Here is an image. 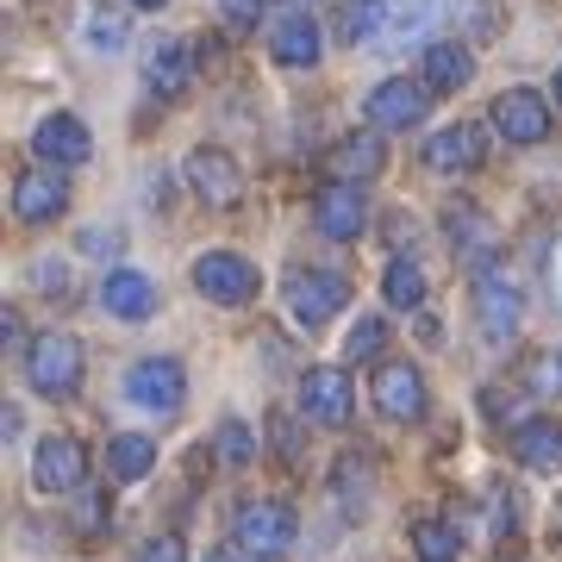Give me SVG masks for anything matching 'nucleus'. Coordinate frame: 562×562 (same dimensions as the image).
Segmentation results:
<instances>
[{"instance_id":"nucleus-20","label":"nucleus","mask_w":562,"mask_h":562,"mask_svg":"<svg viewBox=\"0 0 562 562\" xmlns=\"http://www.w3.org/2000/svg\"><path fill=\"white\" fill-rule=\"evenodd\" d=\"M419 81L431 88V94L469 88V81H475V50H469L462 38H431L425 44V63H419Z\"/></svg>"},{"instance_id":"nucleus-27","label":"nucleus","mask_w":562,"mask_h":562,"mask_svg":"<svg viewBox=\"0 0 562 562\" xmlns=\"http://www.w3.org/2000/svg\"><path fill=\"white\" fill-rule=\"evenodd\" d=\"M413 550H419V562H457L462 557V538H457V525L419 519V525H413Z\"/></svg>"},{"instance_id":"nucleus-41","label":"nucleus","mask_w":562,"mask_h":562,"mask_svg":"<svg viewBox=\"0 0 562 562\" xmlns=\"http://www.w3.org/2000/svg\"><path fill=\"white\" fill-rule=\"evenodd\" d=\"M557 301H562V257H557Z\"/></svg>"},{"instance_id":"nucleus-9","label":"nucleus","mask_w":562,"mask_h":562,"mask_svg":"<svg viewBox=\"0 0 562 562\" xmlns=\"http://www.w3.org/2000/svg\"><path fill=\"white\" fill-rule=\"evenodd\" d=\"M369 225V194L350 188V181H325L319 194H313V232L331 244H350Z\"/></svg>"},{"instance_id":"nucleus-15","label":"nucleus","mask_w":562,"mask_h":562,"mask_svg":"<svg viewBox=\"0 0 562 562\" xmlns=\"http://www.w3.org/2000/svg\"><path fill=\"white\" fill-rule=\"evenodd\" d=\"M482 138L487 132L482 125H469V120L443 125V132L425 138V169H438V176H469V169H482V157H487Z\"/></svg>"},{"instance_id":"nucleus-5","label":"nucleus","mask_w":562,"mask_h":562,"mask_svg":"<svg viewBox=\"0 0 562 562\" xmlns=\"http://www.w3.org/2000/svg\"><path fill=\"white\" fill-rule=\"evenodd\" d=\"M431 101H438V94H431L425 81L387 76V81H375V94L362 101V113H369V132H419Z\"/></svg>"},{"instance_id":"nucleus-18","label":"nucleus","mask_w":562,"mask_h":562,"mask_svg":"<svg viewBox=\"0 0 562 562\" xmlns=\"http://www.w3.org/2000/svg\"><path fill=\"white\" fill-rule=\"evenodd\" d=\"M350 406H357V394H350V375L344 369H306L301 375V413L313 425H344L350 419Z\"/></svg>"},{"instance_id":"nucleus-28","label":"nucleus","mask_w":562,"mask_h":562,"mask_svg":"<svg viewBox=\"0 0 562 562\" xmlns=\"http://www.w3.org/2000/svg\"><path fill=\"white\" fill-rule=\"evenodd\" d=\"M125 38H132L125 13H113V7H94V13H88V50H94V57H120Z\"/></svg>"},{"instance_id":"nucleus-36","label":"nucleus","mask_w":562,"mask_h":562,"mask_svg":"<svg viewBox=\"0 0 562 562\" xmlns=\"http://www.w3.org/2000/svg\"><path fill=\"white\" fill-rule=\"evenodd\" d=\"M32 276H38V288H50V294H57V288H69V269H63V262H32Z\"/></svg>"},{"instance_id":"nucleus-26","label":"nucleus","mask_w":562,"mask_h":562,"mask_svg":"<svg viewBox=\"0 0 562 562\" xmlns=\"http://www.w3.org/2000/svg\"><path fill=\"white\" fill-rule=\"evenodd\" d=\"M382 294H387V306H401V313H419L425 306V269L413 257H394L382 269Z\"/></svg>"},{"instance_id":"nucleus-33","label":"nucleus","mask_w":562,"mask_h":562,"mask_svg":"<svg viewBox=\"0 0 562 562\" xmlns=\"http://www.w3.org/2000/svg\"><path fill=\"white\" fill-rule=\"evenodd\" d=\"M220 13L232 32H257L262 20H269V0H220Z\"/></svg>"},{"instance_id":"nucleus-22","label":"nucleus","mask_w":562,"mask_h":562,"mask_svg":"<svg viewBox=\"0 0 562 562\" xmlns=\"http://www.w3.org/2000/svg\"><path fill=\"white\" fill-rule=\"evenodd\" d=\"M144 81L157 88V94H181L188 88V76H194V57H188V38H150L138 57Z\"/></svg>"},{"instance_id":"nucleus-13","label":"nucleus","mask_w":562,"mask_h":562,"mask_svg":"<svg viewBox=\"0 0 562 562\" xmlns=\"http://www.w3.org/2000/svg\"><path fill=\"white\" fill-rule=\"evenodd\" d=\"M269 57H276L281 69H313V63L325 57V38H319V25H313V13H301V7L276 13V20H269Z\"/></svg>"},{"instance_id":"nucleus-34","label":"nucleus","mask_w":562,"mask_h":562,"mask_svg":"<svg viewBox=\"0 0 562 562\" xmlns=\"http://www.w3.org/2000/svg\"><path fill=\"white\" fill-rule=\"evenodd\" d=\"M138 562H188V543L162 531V538H150V543L138 550Z\"/></svg>"},{"instance_id":"nucleus-37","label":"nucleus","mask_w":562,"mask_h":562,"mask_svg":"<svg viewBox=\"0 0 562 562\" xmlns=\"http://www.w3.org/2000/svg\"><path fill=\"white\" fill-rule=\"evenodd\" d=\"M81 250L88 257H113L120 250V232H81Z\"/></svg>"},{"instance_id":"nucleus-31","label":"nucleus","mask_w":562,"mask_h":562,"mask_svg":"<svg viewBox=\"0 0 562 562\" xmlns=\"http://www.w3.org/2000/svg\"><path fill=\"white\" fill-rule=\"evenodd\" d=\"M382 344H387V325L382 319H357V325H350V338H344V350H350L357 362H375V369H382Z\"/></svg>"},{"instance_id":"nucleus-40","label":"nucleus","mask_w":562,"mask_h":562,"mask_svg":"<svg viewBox=\"0 0 562 562\" xmlns=\"http://www.w3.org/2000/svg\"><path fill=\"white\" fill-rule=\"evenodd\" d=\"M132 7H138V13H157V7H169V0H132Z\"/></svg>"},{"instance_id":"nucleus-24","label":"nucleus","mask_w":562,"mask_h":562,"mask_svg":"<svg viewBox=\"0 0 562 562\" xmlns=\"http://www.w3.org/2000/svg\"><path fill=\"white\" fill-rule=\"evenodd\" d=\"M150 469H157V443L144 438V431L106 438V475H113V482H144Z\"/></svg>"},{"instance_id":"nucleus-35","label":"nucleus","mask_w":562,"mask_h":562,"mask_svg":"<svg viewBox=\"0 0 562 562\" xmlns=\"http://www.w3.org/2000/svg\"><path fill=\"white\" fill-rule=\"evenodd\" d=\"M0 344H7V350H32V344H25V319L13 313V306L0 313Z\"/></svg>"},{"instance_id":"nucleus-43","label":"nucleus","mask_w":562,"mask_h":562,"mask_svg":"<svg viewBox=\"0 0 562 562\" xmlns=\"http://www.w3.org/2000/svg\"><path fill=\"white\" fill-rule=\"evenodd\" d=\"M557 101H562V69H557Z\"/></svg>"},{"instance_id":"nucleus-11","label":"nucleus","mask_w":562,"mask_h":562,"mask_svg":"<svg viewBox=\"0 0 562 562\" xmlns=\"http://www.w3.org/2000/svg\"><path fill=\"white\" fill-rule=\"evenodd\" d=\"M494 132H501L506 144H543L550 138V101H543L538 88H506V94H494Z\"/></svg>"},{"instance_id":"nucleus-3","label":"nucleus","mask_w":562,"mask_h":562,"mask_svg":"<svg viewBox=\"0 0 562 562\" xmlns=\"http://www.w3.org/2000/svg\"><path fill=\"white\" fill-rule=\"evenodd\" d=\"M81 344L69 338V331H44V338H32V350H25V382H32V394H44V401H69V394H81Z\"/></svg>"},{"instance_id":"nucleus-32","label":"nucleus","mask_w":562,"mask_h":562,"mask_svg":"<svg viewBox=\"0 0 562 562\" xmlns=\"http://www.w3.org/2000/svg\"><path fill=\"white\" fill-rule=\"evenodd\" d=\"M338 501H344V513H362L369 506V462H357V457L338 462Z\"/></svg>"},{"instance_id":"nucleus-29","label":"nucleus","mask_w":562,"mask_h":562,"mask_svg":"<svg viewBox=\"0 0 562 562\" xmlns=\"http://www.w3.org/2000/svg\"><path fill=\"white\" fill-rule=\"evenodd\" d=\"M525 387H531L538 401H562V350H557V344L525 362Z\"/></svg>"},{"instance_id":"nucleus-12","label":"nucleus","mask_w":562,"mask_h":562,"mask_svg":"<svg viewBox=\"0 0 562 562\" xmlns=\"http://www.w3.org/2000/svg\"><path fill=\"white\" fill-rule=\"evenodd\" d=\"M63 206H69V181H63V169L32 162V169L13 176V213H20L25 225H50Z\"/></svg>"},{"instance_id":"nucleus-2","label":"nucleus","mask_w":562,"mask_h":562,"mask_svg":"<svg viewBox=\"0 0 562 562\" xmlns=\"http://www.w3.org/2000/svg\"><path fill=\"white\" fill-rule=\"evenodd\" d=\"M475 325H482V338L487 344H513L519 338V325H525V294H519V281H513V269L506 262H482L475 269Z\"/></svg>"},{"instance_id":"nucleus-8","label":"nucleus","mask_w":562,"mask_h":562,"mask_svg":"<svg viewBox=\"0 0 562 562\" xmlns=\"http://www.w3.org/2000/svg\"><path fill=\"white\" fill-rule=\"evenodd\" d=\"M369 394H375V413H382V419H394V425L425 419V375H419V362L387 357L382 369H375Z\"/></svg>"},{"instance_id":"nucleus-6","label":"nucleus","mask_w":562,"mask_h":562,"mask_svg":"<svg viewBox=\"0 0 562 562\" xmlns=\"http://www.w3.org/2000/svg\"><path fill=\"white\" fill-rule=\"evenodd\" d=\"M194 288H201L213 306H244V301H257V262L238 257V250H206V257H194Z\"/></svg>"},{"instance_id":"nucleus-38","label":"nucleus","mask_w":562,"mask_h":562,"mask_svg":"<svg viewBox=\"0 0 562 562\" xmlns=\"http://www.w3.org/2000/svg\"><path fill=\"white\" fill-rule=\"evenodd\" d=\"M101 519H106V501L88 494V501H81V531H101Z\"/></svg>"},{"instance_id":"nucleus-30","label":"nucleus","mask_w":562,"mask_h":562,"mask_svg":"<svg viewBox=\"0 0 562 562\" xmlns=\"http://www.w3.org/2000/svg\"><path fill=\"white\" fill-rule=\"evenodd\" d=\"M213 450H220L225 469H244V462L257 457V431H250L244 419H225V425H220V438H213Z\"/></svg>"},{"instance_id":"nucleus-21","label":"nucleus","mask_w":562,"mask_h":562,"mask_svg":"<svg viewBox=\"0 0 562 562\" xmlns=\"http://www.w3.org/2000/svg\"><path fill=\"white\" fill-rule=\"evenodd\" d=\"M513 457L538 475H562V425L557 419H519L513 425Z\"/></svg>"},{"instance_id":"nucleus-42","label":"nucleus","mask_w":562,"mask_h":562,"mask_svg":"<svg viewBox=\"0 0 562 562\" xmlns=\"http://www.w3.org/2000/svg\"><path fill=\"white\" fill-rule=\"evenodd\" d=\"M294 7H301V13H306V7H319V0H294Z\"/></svg>"},{"instance_id":"nucleus-16","label":"nucleus","mask_w":562,"mask_h":562,"mask_svg":"<svg viewBox=\"0 0 562 562\" xmlns=\"http://www.w3.org/2000/svg\"><path fill=\"white\" fill-rule=\"evenodd\" d=\"M443 238H450V250H457L469 269H482V262H501L494 257V244H501V232H494V220H487L482 206H443Z\"/></svg>"},{"instance_id":"nucleus-25","label":"nucleus","mask_w":562,"mask_h":562,"mask_svg":"<svg viewBox=\"0 0 562 562\" xmlns=\"http://www.w3.org/2000/svg\"><path fill=\"white\" fill-rule=\"evenodd\" d=\"M338 38L362 44V50H382L387 44V0H350L338 13Z\"/></svg>"},{"instance_id":"nucleus-19","label":"nucleus","mask_w":562,"mask_h":562,"mask_svg":"<svg viewBox=\"0 0 562 562\" xmlns=\"http://www.w3.org/2000/svg\"><path fill=\"white\" fill-rule=\"evenodd\" d=\"M325 169H331V181H350V188H362L369 176H382L387 169L382 132H350V138H338L325 150Z\"/></svg>"},{"instance_id":"nucleus-4","label":"nucleus","mask_w":562,"mask_h":562,"mask_svg":"<svg viewBox=\"0 0 562 562\" xmlns=\"http://www.w3.org/2000/svg\"><path fill=\"white\" fill-rule=\"evenodd\" d=\"M344 306H350V281L338 269H294L288 276V313H294V325L319 331V325L338 319Z\"/></svg>"},{"instance_id":"nucleus-1","label":"nucleus","mask_w":562,"mask_h":562,"mask_svg":"<svg viewBox=\"0 0 562 562\" xmlns=\"http://www.w3.org/2000/svg\"><path fill=\"white\" fill-rule=\"evenodd\" d=\"M294 538H301V519H294L288 501H244L238 513H232V543H238V557H250V562L288 557Z\"/></svg>"},{"instance_id":"nucleus-14","label":"nucleus","mask_w":562,"mask_h":562,"mask_svg":"<svg viewBox=\"0 0 562 562\" xmlns=\"http://www.w3.org/2000/svg\"><path fill=\"white\" fill-rule=\"evenodd\" d=\"M188 188H194L206 206H238L244 201V169L225 157L220 144H201V150L188 157Z\"/></svg>"},{"instance_id":"nucleus-39","label":"nucleus","mask_w":562,"mask_h":562,"mask_svg":"<svg viewBox=\"0 0 562 562\" xmlns=\"http://www.w3.org/2000/svg\"><path fill=\"white\" fill-rule=\"evenodd\" d=\"M206 562H250V557H238V550H206Z\"/></svg>"},{"instance_id":"nucleus-7","label":"nucleus","mask_w":562,"mask_h":562,"mask_svg":"<svg viewBox=\"0 0 562 562\" xmlns=\"http://www.w3.org/2000/svg\"><path fill=\"white\" fill-rule=\"evenodd\" d=\"M181 394H188V375H181L176 357H138L125 369V401L144 406V413H157V419L181 413Z\"/></svg>"},{"instance_id":"nucleus-23","label":"nucleus","mask_w":562,"mask_h":562,"mask_svg":"<svg viewBox=\"0 0 562 562\" xmlns=\"http://www.w3.org/2000/svg\"><path fill=\"white\" fill-rule=\"evenodd\" d=\"M101 306L113 313V319H150L157 313V281L138 276V269H113V276L101 281Z\"/></svg>"},{"instance_id":"nucleus-10","label":"nucleus","mask_w":562,"mask_h":562,"mask_svg":"<svg viewBox=\"0 0 562 562\" xmlns=\"http://www.w3.org/2000/svg\"><path fill=\"white\" fill-rule=\"evenodd\" d=\"M32 482H38V494H76L88 482V450L76 438H63V431L38 438V450H32Z\"/></svg>"},{"instance_id":"nucleus-17","label":"nucleus","mask_w":562,"mask_h":562,"mask_svg":"<svg viewBox=\"0 0 562 562\" xmlns=\"http://www.w3.org/2000/svg\"><path fill=\"white\" fill-rule=\"evenodd\" d=\"M88 150H94V138H88V125H81L76 113H50V120H38V132H32V157H38L44 169H76V162H88Z\"/></svg>"}]
</instances>
